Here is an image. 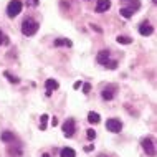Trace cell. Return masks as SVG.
Listing matches in <instances>:
<instances>
[{"mask_svg": "<svg viewBox=\"0 0 157 157\" xmlns=\"http://www.w3.org/2000/svg\"><path fill=\"white\" fill-rule=\"evenodd\" d=\"M48 114H41V117H40V129L41 131H45L46 129V122H48Z\"/></svg>", "mask_w": 157, "mask_h": 157, "instance_id": "ac0fdd59", "label": "cell"}, {"mask_svg": "<svg viewBox=\"0 0 157 157\" xmlns=\"http://www.w3.org/2000/svg\"><path fill=\"white\" fill-rule=\"evenodd\" d=\"M79 86H81V81H76V83L73 84V88H75V90H78Z\"/></svg>", "mask_w": 157, "mask_h": 157, "instance_id": "cb8c5ba5", "label": "cell"}, {"mask_svg": "<svg viewBox=\"0 0 157 157\" xmlns=\"http://www.w3.org/2000/svg\"><path fill=\"white\" fill-rule=\"evenodd\" d=\"M73 45L71 43V40H68V38H58V40H55V46H70Z\"/></svg>", "mask_w": 157, "mask_h": 157, "instance_id": "5bb4252c", "label": "cell"}, {"mask_svg": "<svg viewBox=\"0 0 157 157\" xmlns=\"http://www.w3.org/2000/svg\"><path fill=\"white\" fill-rule=\"evenodd\" d=\"M88 121H90L91 124H98V122L101 121V116H99L98 113L91 111V113H88Z\"/></svg>", "mask_w": 157, "mask_h": 157, "instance_id": "4fadbf2b", "label": "cell"}, {"mask_svg": "<svg viewBox=\"0 0 157 157\" xmlns=\"http://www.w3.org/2000/svg\"><path fill=\"white\" fill-rule=\"evenodd\" d=\"M8 43H10V40H8V36H7L3 32H0V46H2V45H8Z\"/></svg>", "mask_w": 157, "mask_h": 157, "instance_id": "d6986e66", "label": "cell"}, {"mask_svg": "<svg viewBox=\"0 0 157 157\" xmlns=\"http://www.w3.org/2000/svg\"><path fill=\"white\" fill-rule=\"evenodd\" d=\"M3 76H5V78H7V79H8V81H10V83H13V84H17V83L20 81V79L17 78V76H13V75H12L10 71H5V73H3Z\"/></svg>", "mask_w": 157, "mask_h": 157, "instance_id": "e0dca14e", "label": "cell"}, {"mask_svg": "<svg viewBox=\"0 0 157 157\" xmlns=\"http://www.w3.org/2000/svg\"><path fill=\"white\" fill-rule=\"evenodd\" d=\"M38 27H40V23H38L36 20L25 18L23 23H22V33H23L25 36H33L38 32Z\"/></svg>", "mask_w": 157, "mask_h": 157, "instance_id": "6da1fadb", "label": "cell"}, {"mask_svg": "<svg viewBox=\"0 0 157 157\" xmlns=\"http://www.w3.org/2000/svg\"><path fill=\"white\" fill-rule=\"evenodd\" d=\"M119 13H121V17H124V18H131L134 13V10H131V8H121Z\"/></svg>", "mask_w": 157, "mask_h": 157, "instance_id": "2e32d148", "label": "cell"}, {"mask_svg": "<svg viewBox=\"0 0 157 157\" xmlns=\"http://www.w3.org/2000/svg\"><path fill=\"white\" fill-rule=\"evenodd\" d=\"M0 139H2L3 142H13L15 136H13V132H10V131H3L2 136H0Z\"/></svg>", "mask_w": 157, "mask_h": 157, "instance_id": "8fae6325", "label": "cell"}, {"mask_svg": "<svg viewBox=\"0 0 157 157\" xmlns=\"http://www.w3.org/2000/svg\"><path fill=\"white\" fill-rule=\"evenodd\" d=\"M63 129V134L65 137H73L75 131H76V124H75V119H66V122L61 126Z\"/></svg>", "mask_w": 157, "mask_h": 157, "instance_id": "5b68a950", "label": "cell"}, {"mask_svg": "<svg viewBox=\"0 0 157 157\" xmlns=\"http://www.w3.org/2000/svg\"><path fill=\"white\" fill-rule=\"evenodd\" d=\"M52 124L53 126H58V119H56V117H53V119H52Z\"/></svg>", "mask_w": 157, "mask_h": 157, "instance_id": "d4e9b609", "label": "cell"}, {"mask_svg": "<svg viewBox=\"0 0 157 157\" xmlns=\"http://www.w3.org/2000/svg\"><path fill=\"white\" fill-rule=\"evenodd\" d=\"M152 32H154V27H152L149 22H142L139 25V33H141L142 36H149V35H152Z\"/></svg>", "mask_w": 157, "mask_h": 157, "instance_id": "8992f818", "label": "cell"}, {"mask_svg": "<svg viewBox=\"0 0 157 157\" xmlns=\"http://www.w3.org/2000/svg\"><path fill=\"white\" fill-rule=\"evenodd\" d=\"M22 2L20 0H12L10 3H8V7H7V15L10 17V18H15L17 15L22 12Z\"/></svg>", "mask_w": 157, "mask_h": 157, "instance_id": "7a4b0ae2", "label": "cell"}, {"mask_svg": "<svg viewBox=\"0 0 157 157\" xmlns=\"http://www.w3.org/2000/svg\"><path fill=\"white\" fill-rule=\"evenodd\" d=\"M141 146H142V149H144V152H146L147 155H151V157L155 155V146H154V139L152 137H144Z\"/></svg>", "mask_w": 157, "mask_h": 157, "instance_id": "3957f363", "label": "cell"}, {"mask_svg": "<svg viewBox=\"0 0 157 157\" xmlns=\"http://www.w3.org/2000/svg\"><path fill=\"white\" fill-rule=\"evenodd\" d=\"M58 81L56 79H46V83H45V88H46V96H52V93L55 90H58Z\"/></svg>", "mask_w": 157, "mask_h": 157, "instance_id": "9c48e42d", "label": "cell"}, {"mask_svg": "<svg viewBox=\"0 0 157 157\" xmlns=\"http://www.w3.org/2000/svg\"><path fill=\"white\" fill-rule=\"evenodd\" d=\"M106 129H108L109 132L117 134V132H121V129H122V122L119 119H116V117H111V119L106 121Z\"/></svg>", "mask_w": 157, "mask_h": 157, "instance_id": "277c9868", "label": "cell"}, {"mask_svg": "<svg viewBox=\"0 0 157 157\" xmlns=\"http://www.w3.org/2000/svg\"><path fill=\"white\" fill-rule=\"evenodd\" d=\"M109 8H111V2H109V0H98V3H96V12L98 13L108 12Z\"/></svg>", "mask_w": 157, "mask_h": 157, "instance_id": "ba28073f", "label": "cell"}, {"mask_svg": "<svg viewBox=\"0 0 157 157\" xmlns=\"http://www.w3.org/2000/svg\"><path fill=\"white\" fill-rule=\"evenodd\" d=\"M108 60H109V52L108 50H101V52L98 53V56H96V61L101 63V65H106Z\"/></svg>", "mask_w": 157, "mask_h": 157, "instance_id": "30bf717a", "label": "cell"}, {"mask_svg": "<svg viewBox=\"0 0 157 157\" xmlns=\"http://www.w3.org/2000/svg\"><path fill=\"white\" fill-rule=\"evenodd\" d=\"M114 93H116V86H108L101 91V96H103L104 101H111L114 98Z\"/></svg>", "mask_w": 157, "mask_h": 157, "instance_id": "52a82bcc", "label": "cell"}, {"mask_svg": "<svg viewBox=\"0 0 157 157\" xmlns=\"http://www.w3.org/2000/svg\"><path fill=\"white\" fill-rule=\"evenodd\" d=\"M41 157H52V155H50V154H43V155H41Z\"/></svg>", "mask_w": 157, "mask_h": 157, "instance_id": "4316f807", "label": "cell"}, {"mask_svg": "<svg viewBox=\"0 0 157 157\" xmlns=\"http://www.w3.org/2000/svg\"><path fill=\"white\" fill-rule=\"evenodd\" d=\"M86 137L90 139V141H93V139L96 137V131H94V129H88V131H86Z\"/></svg>", "mask_w": 157, "mask_h": 157, "instance_id": "44dd1931", "label": "cell"}, {"mask_svg": "<svg viewBox=\"0 0 157 157\" xmlns=\"http://www.w3.org/2000/svg\"><path fill=\"white\" fill-rule=\"evenodd\" d=\"M116 41H117V43H121V45H131V43H132V40H131L129 36H124V35H119L116 38Z\"/></svg>", "mask_w": 157, "mask_h": 157, "instance_id": "9a60e30c", "label": "cell"}, {"mask_svg": "<svg viewBox=\"0 0 157 157\" xmlns=\"http://www.w3.org/2000/svg\"><path fill=\"white\" fill-rule=\"evenodd\" d=\"M60 157H76V152L71 147H65V149L60 151Z\"/></svg>", "mask_w": 157, "mask_h": 157, "instance_id": "7c38bea8", "label": "cell"}, {"mask_svg": "<svg viewBox=\"0 0 157 157\" xmlns=\"http://www.w3.org/2000/svg\"><path fill=\"white\" fill-rule=\"evenodd\" d=\"M84 151H86V152H91V151H93V146H86V147H84Z\"/></svg>", "mask_w": 157, "mask_h": 157, "instance_id": "484cf974", "label": "cell"}, {"mask_svg": "<svg viewBox=\"0 0 157 157\" xmlns=\"http://www.w3.org/2000/svg\"><path fill=\"white\" fill-rule=\"evenodd\" d=\"M27 5H30V7H38V5H40V0H27Z\"/></svg>", "mask_w": 157, "mask_h": 157, "instance_id": "7402d4cb", "label": "cell"}, {"mask_svg": "<svg viewBox=\"0 0 157 157\" xmlns=\"http://www.w3.org/2000/svg\"><path fill=\"white\" fill-rule=\"evenodd\" d=\"M106 66H108L109 70H116V68H117V61H114V60H108V61H106Z\"/></svg>", "mask_w": 157, "mask_h": 157, "instance_id": "ffe728a7", "label": "cell"}, {"mask_svg": "<svg viewBox=\"0 0 157 157\" xmlns=\"http://www.w3.org/2000/svg\"><path fill=\"white\" fill-rule=\"evenodd\" d=\"M83 91H84V93H86V94H88V93L91 91V84H88V83H86V84H83Z\"/></svg>", "mask_w": 157, "mask_h": 157, "instance_id": "603a6c76", "label": "cell"}, {"mask_svg": "<svg viewBox=\"0 0 157 157\" xmlns=\"http://www.w3.org/2000/svg\"><path fill=\"white\" fill-rule=\"evenodd\" d=\"M98 157H108V155H106V154H99V155H98Z\"/></svg>", "mask_w": 157, "mask_h": 157, "instance_id": "83f0119b", "label": "cell"}]
</instances>
